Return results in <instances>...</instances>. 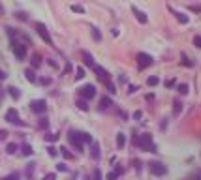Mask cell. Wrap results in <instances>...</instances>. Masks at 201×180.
<instances>
[{
    "mask_svg": "<svg viewBox=\"0 0 201 180\" xmlns=\"http://www.w3.org/2000/svg\"><path fill=\"white\" fill-rule=\"evenodd\" d=\"M190 9L192 11H201V6H190Z\"/></svg>",
    "mask_w": 201,
    "mask_h": 180,
    "instance_id": "bcb514c9",
    "label": "cell"
},
{
    "mask_svg": "<svg viewBox=\"0 0 201 180\" xmlns=\"http://www.w3.org/2000/svg\"><path fill=\"white\" fill-rule=\"evenodd\" d=\"M92 38H94L96 42H100V39H102V34H100V30H98V28H92Z\"/></svg>",
    "mask_w": 201,
    "mask_h": 180,
    "instance_id": "4dcf8cb0",
    "label": "cell"
},
{
    "mask_svg": "<svg viewBox=\"0 0 201 180\" xmlns=\"http://www.w3.org/2000/svg\"><path fill=\"white\" fill-rule=\"evenodd\" d=\"M0 180H19V173H12L9 176H4V178H0Z\"/></svg>",
    "mask_w": 201,
    "mask_h": 180,
    "instance_id": "d6a6232c",
    "label": "cell"
},
{
    "mask_svg": "<svg viewBox=\"0 0 201 180\" xmlns=\"http://www.w3.org/2000/svg\"><path fill=\"white\" fill-rule=\"evenodd\" d=\"M194 45H197V47H201V36H195V38H194Z\"/></svg>",
    "mask_w": 201,
    "mask_h": 180,
    "instance_id": "b9f144b4",
    "label": "cell"
},
{
    "mask_svg": "<svg viewBox=\"0 0 201 180\" xmlns=\"http://www.w3.org/2000/svg\"><path fill=\"white\" fill-rule=\"evenodd\" d=\"M81 56H83V60H85V64L89 66V68H92L96 62H94V58H92V55L89 53V51H81Z\"/></svg>",
    "mask_w": 201,
    "mask_h": 180,
    "instance_id": "4fadbf2b",
    "label": "cell"
},
{
    "mask_svg": "<svg viewBox=\"0 0 201 180\" xmlns=\"http://www.w3.org/2000/svg\"><path fill=\"white\" fill-rule=\"evenodd\" d=\"M133 118L139 120V118H141V111H135V113H133Z\"/></svg>",
    "mask_w": 201,
    "mask_h": 180,
    "instance_id": "f6af8a7d",
    "label": "cell"
},
{
    "mask_svg": "<svg viewBox=\"0 0 201 180\" xmlns=\"http://www.w3.org/2000/svg\"><path fill=\"white\" fill-rule=\"evenodd\" d=\"M158 83H160V79H158L156 75H152V77H148V79H147V85L148 86H156Z\"/></svg>",
    "mask_w": 201,
    "mask_h": 180,
    "instance_id": "4316f807",
    "label": "cell"
},
{
    "mask_svg": "<svg viewBox=\"0 0 201 180\" xmlns=\"http://www.w3.org/2000/svg\"><path fill=\"white\" fill-rule=\"evenodd\" d=\"M6 120L9 122V124H15V126H24V122L19 118V113H17V109H8V113H6Z\"/></svg>",
    "mask_w": 201,
    "mask_h": 180,
    "instance_id": "5b68a950",
    "label": "cell"
},
{
    "mask_svg": "<svg viewBox=\"0 0 201 180\" xmlns=\"http://www.w3.org/2000/svg\"><path fill=\"white\" fill-rule=\"evenodd\" d=\"M169 11H173L175 15H177V19H179V21H180V23H184V24H186V23H188V17H186V15H184V13H180V11H175V9H173V8H169Z\"/></svg>",
    "mask_w": 201,
    "mask_h": 180,
    "instance_id": "ffe728a7",
    "label": "cell"
},
{
    "mask_svg": "<svg viewBox=\"0 0 201 180\" xmlns=\"http://www.w3.org/2000/svg\"><path fill=\"white\" fill-rule=\"evenodd\" d=\"M132 13L135 15V19H137V21L141 23V24H145V23L148 21V19H147V15L143 13V11H141V9H139V8H135V6H132Z\"/></svg>",
    "mask_w": 201,
    "mask_h": 180,
    "instance_id": "8fae6325",
    "label": "cell"
},
{
    "mask_svg": "<svg viewBox=\"0 0 201 180\" xmlns=\"http://www.w3.org/2000/svg\"><path fill=\"white\" fill-rule=\"evenodd\" d=\"M30 109H32L36 115H43V113L47 111V101L45 100H34L32 103H30Z\"/></svg>",
    "mask_w": 201,
    "mask_h": 180,
    "instance_id": "52a82bcc",
    "label": "cell"
},
{
    "mask_svg": "<svg viewBox=\"0 0 201 180\" xmlns=\"http://www.w3.org/2000/svg\"><path fill=\"white\" fill-rule=\"evenodd\" d=\"M71 9H73V11H77V13H85V9L81 8V6H77V4H73V6H71Z\"/></svg>",
    "mask_w": 201,
    "mask_h": 180,
    "instance_id": "74e56055",
    "label": "cell"
},
{
    "mask_svg": "<svg viewBox=\"0 0 201 180\" xmlns=\"http://www.w3.org/2000/svg\"><path fill=\"white\" fill-rule=\"evenodd\" d=\"M180 111H182V103H180L179 100H175L173 101V113H175V115H179Z\"/></svg>",
    "mask_w": 201,
    "mask_h": 180,
    "instance_id": "d4e9b609",
    "label": "cell"
},
{
    "mask_svg": "<svg viewBox=\"0 0 201 180\" xmlns=\"http://www.w3.org/2000/svg\"><path fill=\"white\" fill-rule=\"evenodd\" d=\"M56 169H58L60 173H66V171H68V167H66L64 163H58V165H56Z\"/></svg>",
    "mask_w": 201,
    "mask_h": 180,
    "instance_id": "60d3db41",
    "label": "cell"
},
{
    "mask_svg": "<svg viewBox=\"0 0 201 180\" xmlns=\"http://www.w3.org/2000/svg\"><path fill=\"white\" fill-rule=\"evenodd\" d=\"M124 145H126L124 133H117V146H118V148H124Z\"/></svg>",
    "mask_w": 201,
    "mask_h": 180,
    "instance_id": "ac0fdd59",
    "label": "cell"
},
{
    "mask_svg": "<svg viewBox=\"0 0 201 180\" xmlns=\"http://www.w3.org/2000/svg\"><path fill=\"white\" fill-rule=\"evenodd\" d=\"M15 17H17V19H21V21H27V13H23V11H17V13H15Z\"/></svg>",
    "mask_w": 201,
    "mask_h": 180,
    "instance_id": "8d00e7d4",
    "label": "cell"
},
{
    "mask_svg": "<svg viewBox=\"0 0 201 180\" xmlns=\"http://www.w3.org/2000/svg\"><path fill=\"white\" fill-rule=\"evenodd\" d=\"M34 28H36V32L40 34V38H42L45 43L53 45V39H51V34H49V30H47V27H45L43 23H34Z\"/></svg>",
    "mask_w": 201,
    "mask_h": 180,
    "instance_id": "3957f363",
    "label": "cell"
},
{
    "mask_svg": "<svg viewBox=\"0 0 201 180\" xmlns=\"http://www.w3.org/2000/svg\"><path fill=\"white\" fill-rule=\"evenodd\" d=\"M56 139H58L56 133H47V135H45V141H47V143H55Z\"/></svg>",
    "mask_w": 201,
    "mask_h": 180,
    "instance_id": "f546056e",
    "label": "cell"
},
{
    "mask_svg": "<svg viewBox=\"0 0 201 180\" xmlns=\"http://www.w3.org/2000/svg\"><path fill=\"white\" fill-rule=\"evenodd\" d=\"M8 92H9V96H12L13 100H19V96H21V94H19V90L15 88V86H9V88H8Z\"/></svg>",
    "mask_w": 201,
    "mask_h": 180,
    "instance_id": "cb8c5ba5",
    "label": "cell"
},
{
    "mask_svg": "<svg viewBox=\"0 0 201 180\" xmlns=\"http://www.w3.org/2000/svg\"><path fill=\"white\" fill-rule=\"evenodd\" d=\"M177 90H179V94H186V92H188V85H179Z\"/></svg>",
    "mask_w": 201,
    "mask_h": 180,
    "instance_id": "836d02e7",
    "label": "cell"
},
{
    "mask_svg": "<svg viewBox=\"0 0 201 180\" xmlns=\"http://www.w3.org/2000/svg\"><path fill=\"white\" fill-rule=\"evenodd\" d=\"M24 75H27V79L30 81V83H36V73H34V70H32V68L24 70Z\"/></svg>",
    "mask_w": 201,
    "mask_h": 180,
    "instance_id": "44dd1931",
    "label": "cell"
},
{
    "mask_svg": "<svg viewBox=\"0 0 201 180\" xmlns=\"http://www.w3.org/2000/svg\"><path fill=\"white\" fill-rule=\"evenodd\" d=\"M135 145L141 148V150H145V152H154V150H156V146H154V143H152L151 133H143V135H139V137L135 139Z\"/></svg>",
    "mask_w": 201,
    "mask_h": 180,
    "instance_id": "6da1fadb",
    "label": "cell"
},
{
    "mask_svg": "<svg viewBox=\"0 0 201 180\" xmlns=\"http://www.w3.org/2000/svg\"><path fill=\"white\" fill-rule=\"evenodd\" d=\"M111 105H113V100L109 96H104L100 100V107H102V109H107V107H111Z\"/></svg>",
    "mask_w": 201,
    "mask_h": 180,
    "instance_id": "9a60e30c",
    "label": "cell"
},
{
    "mask_svg": "<svg viewBox=\"0 0 201 180\" xmlns=\"http://www.w3.org/2000/svg\"><path fill=\"white\" fill-rule=\"evenodd\" d=\"M21 152L24 154V156H32V146H30V145H27V143H24V145L21 146Z\"/></svg>",
    "mask_w": 201,
    "mask_h": 180,
    "instance_id": "603a6c76",
    "label": "cell"
},
{
    "mask_svg": "<svg viewBox=\"0 0 201 180\" xmlns=\"http://www.w3.org/2000/svg\"><path fill=\"white\" fill-rule=\"evenodd\" d=\"M75 77H77V79H83V77H85V70L83 68H77V71H75Z\"/></svg>",
    "mask_w": 201,
    "mask_h": 180,
    "instance_id": "d590c367",
    "label": "cell"
},
{
    "mask_svg": "<svg viewBox=\"0 0 201 180\" xmlns=\"http://www.w3.org/2000/svg\"><path fill=\"white\" fill-rule=\"evenodd\" d=\"M68 139H70V143L71 145H73V148L75 150H83V143L79 141V139H77V135H75V131H70V135H68Z\"/></svg>",
    "mask_w": 201,
    "mask_h": 180,
    "instance_id": "30bf717a",
    "label": "cell"
},
{
    "mask_svg": "<svg viewBox=\"0 0 201 180\" xmlns=\"http://www.w3.org/2000/svg\"><path fill=\"white\" fill-rule=\"evenodd\" d=\"M92 70H94V73H96L98 77H100V79L104 81V83H105V81H109V79H111L109 71H107L105 68H102V66H98V64H94V66H92Z\"/></svg>",
    "mask_w": 201,
    "mask_h": 180,
    "instance_id": "9c48e42d",
    "label": "cell"
},
{
    "mask_svg": "<svg viewBox=\"0 0 201 180\" xmlns=\"http://www.w3.org/2000/svg\"><path fill=\"white\" fill-rule=\"evenodd\" d=\"M38 128H40V130H47V128H49V120H47V118H40Z\"/></svg>",
    "mask_w": 201,
    "mask_h": 180,
    "instance_id": "484cf974",
    "label": "cell"
},
{
    "mask_svg": "<svg viewBox=\"0 0 201 180\" xmlns=\"http://www.w3.org/2000/svg\"><path fill=\"white\" fill-rule=\"evenodd\" d=\"M30 62H32V70H34V68H40V64H42V56H40L38 53H34Z\"/></svg>",
    "mask_w": 201,
    "mask_h": 180,
    "instance_id": "e0dca14e",
    "label": "cell"
},
{
    "mask_svg": "<svg viewBox=\"0 0 201 180\" xmlns=\"http://www.w3.org/2000/svg\"><path fill=\"white\" fill-rule=\"evenodd\" d=\"M43 180H56V174L55 173H49V174H45Z\"/></svg>",
    "mask_w": 201,
    "mask_h": 180,
    "instance_id": "ab89813d",
    "label": "cell"
},
{
    "mask_svg": "<svg viewBox=\"0 0 201 180\" xmlns=\"http://www.w3.org/2000/svg\"><path fill=\"white\" fill-rule=\"evenodd\" d=\"M6 137H8V131L6 130H0V141H4Z\"/></svg>",
    "mask_w": 201,
    "mask_h": 180,
    "instance_id": "7bdbcfd3",
    "label": "cell"
},
{
    "mask_svg": "<svg viewBox=\"0 0 201 180\" xmlns=\"http://www.w3.org/2000/svg\"><path fill=\"white\" fill-rule=\"evenodd\" d=\"M34 169H36V163H28V165H27V169H24V176H27L28 180H32Z\"/></svg>",
    "mask_w": 201,
    "mask_h": 180,
    "instance_id": "2e32d148",
    "label": "cell"
},
{
    "mask_svg": "<svg viewBox=\"0 0 201 180\" xmlns=\"http://www.w3.org/2000/svg\"><path fill=\"white\" fill-rule=\"evenodd\" d=\"M12 49H13V55L17 56L19 60H24V56H27V45H24L23 42L13 39V42H12Z\"/></svg>",
    "mask_w": 201,
    "mask_h": 180,
    "instance_id": "7a4b0ae2",
    "label": "cell"
},
{
    "mask_svg": "<svg viewBox=\"0 0 201 180\" xmlns=\"http://www.w3.org/2000/svg\"><path fill=\"white\" fill-rule=\"evenodd\" d=\"M94 180H102V173H100V169H94Z\"/></svg>",
    "mask_w": 201,
    "mask_h": 180,
    "instance_id": "f35d334b",
    "label": "cell"
},
{
    "mask_svg": "<svg viewBox=\"0 0 201 180\" xmlns=\"http://www.w3.org/2000/svg\"><path fill=\"white\" fill-rule=\"evenodd\" d=\"M4 13V6H2V4H0V15H2Z\"/></svg>",
    "mask_w": 201,
    "mask_h": 180,
    "instance_id": "c3c4849f",
    "label": "cell"
},
{
    "mask_svg": "<svg viewBox=\"0 0 201 180\" xmlns=\"http://www.w3.org/2000/svg\"><path fill=\"white\" fill-rule=\"evenodd\" d=\"M175 85V79H169V81H166V86H173Z\"/></svg>",
    "mask_w": 201,
    "mask_h": 180,
    "instance_id": "7dc6e473",
    "label": "cell"
},
{
    "mask_svg": "<svg viewBox=\"0 0 201 180\" xmlns=\"http://www.w3.org/2000/svg\"><path fill=\"white\" fill-rule=\"evenodd\" d=\"M148 165H151V173L156 174V176H164V174L167 173V167L164 165V163H160V161H152V163H148Z\"/></svg>",
    "mask_w": 201,
    "mask_h": 180,
    "instance_id": "ba28073f",
    "label": "cell"
},
{
    "mask_svg": "<svg viewBox=\"0 0 201 180\" xmlns=\"http://www.w3.org/2000/svg\"><path fill=\"white\" fill-rule=\"evenodd\" d=\"M92 158L94 159H100V145L92 141Z\"/></svg>",
    "mask_w": 201,
    "mask_h": 180,
    "instance_id": "d6986e66",
    "label": "cell"
},
{
    "mask_svg": "<svg viewBox=\"0 0 201 180\" xmlns=\"http://www.w3.org/2000/svg\"><path fill=\"white\" fill-rule=\"evenodd\" d=\"M47 154H49V156H51V158H55V156H56V154H58V150H56V148H55V146H49V148H47Z\"/></svg>",
    "mask_w": 201,
    "mask_h": 180,
    "instance_id": "e575fe53",
    "label": "cell"
},
{
    "mask_svg": "<svg viewBox=\"0 0 201 180\" xmlns=\"http://www.w3.org/2000/svg\"><path fill=\"white\" fill-rule=\"evenodd\" d=\"M154 64V58L151 55H147V53H139L137 55V66H139V70H145L148 68V66H152Z\"/></svg>",
    "mask_w": 201,
    "mask_h": 180,
    "instance_id": "277c9868",
    "label": "cell"
},
{
    "mask_svg": "<svg viewBox=\"0 0 201 180\" xmlns=\"http://www.w3.org/2000/svg\"><path fill=\"white\" fill-rule=\"evenodd\" d=\"M6 152L8 154H15L17 152V145H15V143H9V145L6 146Z\"/></svg>",
    "mask_w": 201,
    "mask_h": 180,
    "instance_id": "83f0119b",
    "label": "cell"
},
{
    "mask_svg": "<svg viewBox=\"0 0 201 180\" xmlns=\"http://www.w3.org/2000/svg\"><path fill=\"white\" fill-rule=\"evenodd\" d=\"M40 83L42 85H51V79L49 77H43V79H40Z\"/></svg>",
    "mask_w": 201,
    "mask_h": 180,
    "instance_id": "ee69618b",
    "label": "cell"
},
{
    "mask_svg": "<svg viewBox=\"0 0 201 180\" xmlns=\"http://www.w3.org/2000/svg\"><path fill=\"white\" fill-rule=\"evenodd\" d=\"M77 107H79L81 111H89V103H86V100H77Z\"/></svg>",
    "mask_w": 201,
    "mask_h": 180,
    "instance_id": "7402d4cb",
    "label": "cell"
},
{
    "mask_svg": "<svg viewBox=\"0 0 201 180\" xmlns=\"http://www.w3.org/2000/svg\"><path fill=\"white\" fill-rule=\"evenodd\" d=\"M122 173H124V167H122V165H117V167H115V171L107 173V180H117Z\"/></svg>",
    "mask_w": 201,
    "mask_h": 180,
    "instance_id": "7c38bea8",
    "label": "cell"
},
{
    "mask_svg": "<svg viewBox=\"0 0 201 180\" xmlns=\"http://www.w3.org/2000/svg\"><path fill=\"white\" fill-rule=\"evenodd\" d=\"M75 135H77V139H79L81 143H92V137L86 131H75Z\"/></svg>",
    "mask_w": 201,
    "mask_h": 180,
    "instance_id": "5bb4252c",
    "label": "cell"
},
{
    "mask_svg": "<svg viewBox=\"0 0 201 180\" xmlns=\"http://www.w3.org/2000/svg\"><path fill=\"white\" fill-rule=\"evenodd\" d=\"M60 154H62L66 159H73V156H71V154L68 152V148H60Z\"/></svg>",
    "mask_w": 201,
    "mask_h": 180,
    "instance_id": "1f68e13d",
    "label": "cell"
},
{
    "mask_svg": "<svg viewBox=\"0 0 201 180\" xmlns=\"http://www.w3.org/2000/svg\"><path fill=\"white\" fill-rule=\"evenodd\" d=\"M79 96H81V100H92V98L96 96L94 85H85V86H81V88H79Z\"/></svg>",
    "mask_w": 201,
    "mask_h": 180,
    "instance_id": "8992f818",
    "label": "cell"
},
{
    "mask_svg": "<svg viewBox=\"0 0 201 180\" xmlns=\"http://www.w3.org/2000/svg\"><path fill=\"white\" fill-rule=\"evenodd\" d=\"M105 86H107V90H109V94H117V88H115V85H113L111 81H105Z\"/></svg>",
    "mask_w": 201,
    "mask_h": 180,
    "instance_id": "f1b7e54d",
    "label": "cell"
}]
</instances>
